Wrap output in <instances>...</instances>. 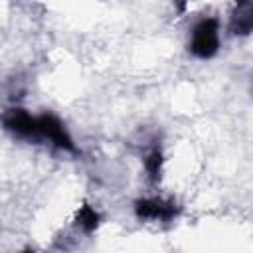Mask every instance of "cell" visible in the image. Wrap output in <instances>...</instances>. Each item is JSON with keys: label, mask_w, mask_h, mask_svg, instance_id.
Segmentation results:
<instances>
[{"label": "cell", "mask_w": 253, "mask_h": 253, "mask_svg": "<svg viewBox=\"0 0 253 253\" xmlns=\"http://www.w3.org/2000/svg\"><path fill=\"white\" fill-rule=\"evenodd\" d=\"M194 51L202 57L210 55L215 45H217V34H215V24L213 22H202L196 32H194V43H192Z\"/></svg>", "instance_id": "cell-1"}]
</instances>
